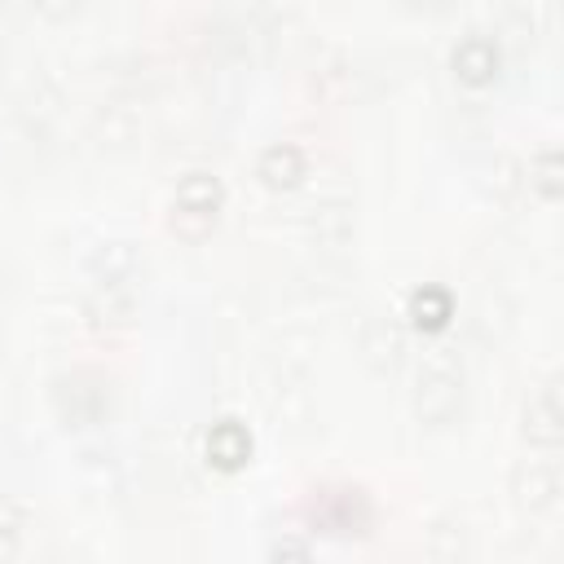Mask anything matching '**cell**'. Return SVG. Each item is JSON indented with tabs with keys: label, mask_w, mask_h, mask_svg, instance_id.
Instances as JSON below:
<instances>
[{
	"label": "cell",
	"mask_w": 564,
	"mask_h": 564,
	"mask_svg": "<svg viewBox=\"0 0 564 564\" xmlns=\"http://www.w3.org/2000/svg\"><path fill=\"white\" fill-rule=\"evenodd\" d=\"M216 212H221V181L212 172H190L172 199V229L199 238L216 225Z\"/></svg>",
	"instance_id": "obj_1"
},
{
	"label": "cell",
	"mask_w": 564,
	"mask_h": 564,
	"mask_svg": "<svg viewBox=\"0 0 564 564\" xmlns=\"http://www.w3.org/2000/svg\"><path fill=\"white\" fill-rule=\"evenodd\" d=\"M454 76L472 89L489 84L498 76V45L485 41V36H467L459 49H454Z\"/></svg>",
	"instance_id": "obj_2"
},
{
	"label": "cell",
	"mask_w": 564,
	"mask_h": 564,
	"mask_svg": "<svg viewBox=\"0 0 564 564\" xmlns=\"http://www.w3.org/2000/svg\"><path fill=\"white\" fill-rule=\"evenodd\" d=\"M301 172H305V155H301V146H292V142H278V146H269V150L256 159V177H260L269 190L296 185Z\"/></svg>",
	"instance_id": "obj_3"
},
{
	"label": "cell",
	"mask_w": 564,
	"mask_h": 564,
	"mask_svg": "<svg viewBox=\"0 0 564 564\" xmlns=\"http://www.w3.org/2000/svg\"><path fill=\"white\" fill-rule=\"evenodd\" d=\"M247 454H251V437H247L242 424L225 419V424H216V428L207 432V459H212L221 472H238V467L247 463Z\"/></svg>",
	"instance_id": "obj_4"
},
{
	"label": "cell",
	"mask_w": 564,
	"mask_h": 564,
	"mask_svg": "<svg viewBox=\"0 0 564 564\" xmlns=\"http://www.w3.org/2000/svg\"><path fill=\"white\" fill-rule=\"evenodd\" d=\"M410 318H415V327H424V331L445 327V323H450V292H441V287H419V292L410 296Z\"/></svg>",
	"instance_id": "obj_5"
},
{
	"label": "cell",
	"mask_w": 564,
	"mask_h": 564,
	"mask_svg": "<svg viewBox=\"0 0 564 564\" xmlns=\"http://www.w3.org/2000/svg\"><path fill=\"white\" fill-rule=\"evenodd\" d=\"M529 437L538 445H555L560 441V406H555V393H542L533 406H529Z\"/></svg>",
	"instance_id": "obj_6"
},
{
	"label": "cell",
	"mask_w": 564,
	"mask_h": 564,
	"mask_svg": "<svg viewBox=\"0 0 564 564\" xmlns=\"http://www.w3.org/2000/svg\"><path fill=\"white\" fill-rule=\"evenodd\" d=\"M32 5H36V14H45V19L63 23V19H71V14H76L80 0H32Z\"/></svg>",
	"instance_id": "obj_7"
},
{
	"label": "cell",
	"mask_w": 564,
	"mask_h": 564,
	"mask_svg": "<svg viewBox=\"0 0 564 564\" xmlns=\"http://www.w3.org/2000/svg\"><path fill=\"white\" fill-rule=\"evenodd\" d=\"M538 181H542V194L551 199V194H555V155H551V150L542 155V168H538Z\"/></svg>",
	"instance_id": "obj_8"
}]
</instances>
